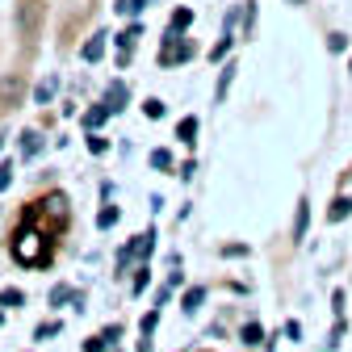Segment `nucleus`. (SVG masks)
<instances>
[{"instance_id":"nucleus-22","label":"nucleus","mask_w":352,"mask_h":352,"mask_svg":"<svg viewBox=\"0 0 352 352\" xmlns=\"http://www.w3.org/2000/svg\"><path fill=\"white\" fill-rule=\"evenodd\" d=\"M13 185V164H0V189Z\"/></svg>"},{"instance_id":"nucleus-4","label":"nucleus","mask_w":352,"mask_h":352,"mask_svg":"<svg viewBox=\"0 0 352 352\" xmlns=\"http://www.w3.org/2000/svg\"><path fill=\"white\" fill-rule=\"evenodd\" d=\"M80 55H84V63H97V59L105 55V34H93V38L84 42V51H80Z\"/></svg>"},{"instance_id":"nucleus-5","label":"nucleus","mask_w":352,"mask_h":352,"mask_svg":"<svg viewBox=\"0 0 352 352\" xmlns=\"http://www.w3.org/2000/svg\"><path fill=\"white\" fill-rule=\"evenodd\" d=\"M306 227H311V206L298 201V214H294V239H306Z\"/></svg>"},{"instance_id":"nucleus-2","label":"nucleus","mask_w":352,"mask_h":352,"mask_svg":"<svg viewBox=\"0 0 352 352\" xmlns=\"http://www.w3.org/2000/svg\"><path fill=\"white\" fill-rule=\"evenodd\" d=\"M42 13H47V5H42V0H21V5H17V34H21V38H38Z\"/></svg>"},{"instance_id":"nucleus-16","label":"nucleus","mask_w":352,"mask_h":352,"mask_svg":"<svg viewBox=\"0 0 352 352\" xmlns=\"http://www.w3.org/2000/svg\"><path fill=\"white\" fill-rule=\"evenodd\" d=\"M151 168L168 172V168H172V151H164V147H160V151H151Z\"/></svg>"},{"instance_id":"nucleus-17","label":"nucleus","mask_w":352,"mask_h":352,"mask_svg":"<svg viewBox=\"0 0 352 352\" xmlns=\"http://www.w3.org/2000/svg\"><path fill=\"white\" fill-rule=\"evenodd\" d=\"M143 5H147V0H118V13L135 17V13H143Z\"/></svg>"},{"instance_id":"nucleus-15","label":"nucleus","mask_w":352,"mask_h":352,"mask_svg":"<svg viewBox=\"0 0 352 352\" xmlns=\"http://www.w3.org/2000/svg\"><path fill=\"white\" fill-rule=\"evenodd\" d=\"M109 113H113L109 105H97V109H88V118H84V126H101V122H105Z\"/></svg>"},{"instance_id":"nucleus-20","label":"nucleus","mask_w":352,"mask_h":352,"mask_svg":"<svg viewBox=\"0 0 352 352\" xmlns=\"http://www.w3.org/2000/svg\"><path fill=\"white\" fill-rule=\"evenodd\" d=\"M231 42H235V34H223V42H218V47L210 51V59H223V55L231 51Z\"/></svg>"},{"instance_id":"nucleus-24","label":"nucleus","mask_w":352,"mask_h":352,"mask_svg":"<svg viewBox=\"0 0 352 352\" xmlns=\"http://www.w3.org/2000/svg\"><path fill=\"white\" fill-rule=\"evenodd\" d=\"M21 139H25V143H21V147H25V155H34V151H38V135H34V130H25Z\"/></svg>"},{"instance_id":"nucleus-10","label":"nucleus","mask_w":352,"mask_h":352,"mask_svg":"<svg viewBox=\"0 0 352 352\" xmlns=\"http://www.w3.org/2000/svg\"><path fill=\"white\" fill-rule=\"evenodd\" d=\"M139 34H143L139 25H130V30H122V34H118V47H122V55H130V47H135V38H139Z\"/></svg>"},{"instance_id":"nucleus-7","label":"nucleus","mask_w":352,"mask_h":352,"mask_svg":"<svg viewBox=\"0 0 352 352\" xmlns=\"http://www.w3.org/2000/svg\"><path fill=\"white\" fill-rule=\"evenodd\" d=\"M176 139H181V143H197V118H185L181 126H176Z\"/></svg>"},{"instance_id":"nucleus-25","label":"nucleus","mask_w":352,"mask_h":352,"mask_svg":"<svg viewBox=\"0 0 352 352\" xmlns=\"http://www.w3.org/2000/svg\"><path fill=\"white\" fill-rule=\"evenodd\" d=\"M285 336H289V340H302V323L289 319V323H285Z\"/></svg>"},{"instance_id":"nucleus-19","label":"nucleus","mask_w":352,"mask_h":352,"mask_svg":"<svg viewBox=\"0 0 352 352\" xmlns=\"http://www.w3.org/2000/svg\"><path fill=\"white\" fill-rule=\"evenodd\" d=\"M21 289H0V306H21Z\"/></svg>"},{"instance_id":"nucleus-3","label":"nucleus","mask_w":352,"mask_h":352,"mask_svg":"<svg viewBox=\"0 0 352 352\" xmlns=\"http://www.w3.org/2000/svg\"><path fill=\"white\" fill-rule=\"evenodd\" d=\"M348 214H352V197H348V193H340V197L327 206V223H344Z\"/></svg>"},{"instance_id":"nucleus-21","label":"nucleus","mask_w":352,"mask_h":352,"mask_svg":"<svg viewBox=\"0 0 352 352\" xmlns=\"http://www.w3.org/2000/svg\"><path fill=\"white\" fill-rule=\"evenodd\" d=\"M113 223H118V210H113V206H105V210L97 214V227H113Z\"/></svg>"},{"instance_id":"nucleus-8","label":"nucleus","mask_w":352,"mask_h":352,"mask_svg":"<svg viewBox=\"0 0 352 352\" xmlns=\"http://www.w3.org/2000/svg\"><path fill=\"white\" fill-rule=\"evenodd\" d=\"M189 25H193V9H176V13H172V30H176V34H185Z\"/></svg>"},{"instance_id":"nucleus-28","label":"nucleus","mask_w":352,"mask_h":352,"mask_svg":"<svg viewBox=\"0 0 352 352\" xmlns=\"http://www.w3.org/2000/svg\"><path fill=\"white\" fill-rule=\"evenodd\" d=\"M0 147H5V139H0Z\"/></svg>"},{"instance_id":"nucleus-27","label":"nucleus","mask_w":352,"mask_h":352,"mask_svg":"<svg viewBox=\"0 0 352 352\" xmlns=\"http://www.w3.org/2000/svg\"><path fill=\"white\" fill-rule=\"evenodd\" d=\"M348 72H352V59H348Z\"/></svg>"},{"instance_id":"nucleus-23","label":"nucleus","mask_w":352,"mask_h":352,"mask_svg":"<svg viewBox=\"0 0 352 352\" xmlns=\"http://www.w3.org/2000/svg\"><path fill=\"white\" fill-rule=\"evenodd\" d=\"M105 147H109V143H105L101 135H93V139H88V151H93V155H105Z\"/></svg>"},{"instance_id":"nucleus-12","label":"nucleus","mask_w":352,"mask_h":352,"mask_svg":"<svg viewBox=\"0 0 352 352\" xmlns=\"http://www.w3.org/2000/svg\"><path fill=\"white\" fill-rule=\"evenodd\" d=\"M201 302H206V289H201V285H197V289H189V294H185V315H193Z\"/></svg>"},{"instance_id":"nucleus-6","label":"nucleus","mask_w":352,"mask_h":352,"mask_svg":"<svg viewBox=\"0 0 352 352\" xmlns=\"http://www.w3.org/2000/svg\"><path fill=\"white\" fill-rule=\"evenodd\" d=\"M55 88H59V80H55V76H51V80H42V84L34 88V101H38V105H47V101L55 97Z\"/></svg>"},{"instance_id":"nucleus-14","label":"nucleus","mask_w":352,"mask_h":352,"mask_svg":"<svg viewBox=\"0 0 352 352\" xmlns=\"http://www.w3.org/2000/svg\"><path fill=\"white\" fill-rule=\"evenodd\" d=\"M327 51L331 55H344L348 51V34H327Z\"/></svg>"},{"instance_id":"nucleus-9","label":"nucleus","mask_w":352,"mask_h":352,"mask_svg":"<svg viewBox=\"0 0 352 352\" xmlns=\"http://www.w3.org/2000/svg\"><path fill=\"white\" fill-rule=\"evenodd\" d=\"M239 336H243V344H252V348H256V344H264V327H260V323H243V331H239Z\"/></svg>"},{"instance_id":"nucleus-13","label":"nucleus","mask_w":352,"mask_h":352,"mask_svg":"<svg viewBox=\"0 0 352 352\" xmlns=\"http://www.w3.org/2000/svg\"><path fill=\"white\" fill-rule=\"evenodd\" d=\"M231 80H235V63H227V67H223V76H218V101L227 97V88H231Z\"/></svg>"},{"instance_id":"nucleus-11","label":"nucleus","mask_w":352,"mask_h":352,"mask_svg":"<svg viewBox=\"0 0 352 352\" xmlns=\"http://www.w3.org/2000/svg\"><path fill=\"white\" fill-rule=\"evenodd\" d=\"M122 101H126V84H113V88H109V97H105V105L118 113V109H122Z\"/></svg>"},{"instance_id":"nucleus-26","label":"nucleus","mask_w":352,"mask_h":352,"mask_svg":"<svg viewBox=\"0 0 352 352\" xmlns=\"http://www.w3.org/2000/svg\"><path fill=\"white\" fill-rule=\"evenodd\" d=\"M289 5H306V0H289Z\"/></svg>"},{"instance_id":"nucleus-1","label":"nucleus","mask_w":352,"mask_h":352,"mask_svg":"<svg viewBox=\"0 0 352 352\" xmlns=\"http://www.w3.org/2000/svg\"><path fill=\"white\" fill-rule=\"evenodd\" d=\"M9 252H13V260L25 264V269H38V264H47V260H51V239L42 235V231H34V227H25V231L13 235Z\"/></svg>"},{"instance_id":"nucleus-18","label":"nucleus","mask_w":352,"mask_h":352,"mask_svg":"<svg viewBox=\"0 0 352 352\" xmlns=\"http://www.w3.org/2000/svg\"><path fill=\"white\" fill-rule=\"evenodd\" d=\"M143 113H147V118H164V101H160V97H147V101H143Z\"/></svg>"}]
</instances>
